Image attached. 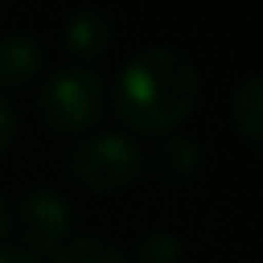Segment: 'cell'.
<instances>
[{
    "label": "cell",
    "instance_id": "5",
    "mask_svg": "<svg viewBox=\"0 0 263 263\" xmlns=\"http://www.w3.org/2000/svg\"><path fill=\"white\" fill-rule=\"evenodd\" d=\"M64 47L77 60H97L110 47V20L100 10H80L67 20Z\"/></svg>",
    "mask_w": 263,
    "mask_h": 263
},
{
    "label": "cell",
    "instance_id": "8",
    "mask_svg": "<svg viewBox=\"0 0 263 263\" xmlns=\"http://www.w3.org/2000/svg\"><path fill=\"white\" fill-rule=\"evenodd\" d=\"M157 170L170 180H186L193 177V170L200 167V147L190 140V137L180 134H163L160 143H157Z\"/></svg>",
    "mask_w": 263,
    "mask_h": 263
},
{
    "label": "cell",
    "instance_id": "4",
    "mask_svg": "<svg viewBox=\"0 0 263 263\" xmlns=\"http://www.w3.org/2000/svg\"><path fill=\"white\" fill-rule=\"evenodd\" d=\"M10 230H17L24 250L33 257L57 253L70 233V206L50 190H33L20 200L17 213H10Z\"/></svg>",
    "mask_w": 263,
    "mask_h": 263
},
{
    "label": "cell",
    "instance_id": "6",
    "mask_svg": "<svg viewBox=\"0 0 263 263\" xmlns=\"http://www.w3.org/2000/svg\"><path fill=\"white\" fill-rule=\"evenodd\" d=\"M40 50L27 37H0V90H20L40 73Z\"/></svg>",
    "mask_w": 263,
    "mask_h": 263
},
{
    "label": "cell",
    "instance_id": "9",
    "mask_svg": "<svg viewBox=\"0 0 263 263\" xmlns=\"http://www.w3.org/2000/svg\"><path fill=\"white\" fill-rule=\"evenodd\" d=\"M53 263H127V257H123V250H117L110 240L77 237V240H67V243L53 253Z\"/></svg>",
    "mask_w": 263,
    "mask_h": 263
},
{
    "label": "cell",
    "instance_id": "3",
    "mask_svg": "<svg viewBox=\"0 0 263 263\" xmlns=\"http://www.w3.org/2000/svg\"><path fill=\"white\" fill-rule=\"evenodd\" d=\"M143 154L127 134H93L70 150V174L97 193H114L140 174Z\"/></svg>",
    "mask_w": 263,
    "mask_h": 263
},
{
    "label": "cell",
    "instance_id": "2",
    "mask_svg": "<svg viewBox=\"0 0 263 263\" xmlns=\"http://www.w3.org/2000/svg\"><path fill=\"white\" fill-rule=\"evenodd\" d=\"M107 103L103 77L87 67H64L40 90V117L57 134H80L93 127Z\"/></svg>",
    "mask_w": 263,
    "mask_h": 263
},
{
    "label": "cell",
    "instance_id": "13",
    "mask_svg": "<svg viewBox=\"0 0 263 263\" xmlns=\"http://www.w3.org/2000/svg\"><path fill=\"white\" fill-rule=\"evenodd\" d=\"M10 233V206H7V200L0 197V240Z\"/></svg>",
    "mask_w": 263,
    "mask_h": 263
},
{
    "label": "cell",
    "instance_id": "12",
    "mask_svg": "<svg viewBox=\"0 0 263 263\" xmlns=\"http://www.w3.org/2000/svg\"><path fill=\"white\" fill-rule=\"evenodd\" d=\"M0 263H44L24 247H0Z\"/></svg>",
    "mask_w": 263,
    "mask_h": 263
},
{
    "label": "cell",
    "instance_id": "7",
    "mask_svg": "<svg viewBox=\"0 0 263 263\" xmlns=\"http://www.w3.org/2000/svg\"><path fill=\"white\" fill-rule=\"evenodd\" d=\"M233 123L250 147H260L263 137V77L250 73L233 93Z\"/></svg>",
    "mask_w": 263,
    "mask_h": 263
},
{
    "label": "cell",
    "instance_id": "10",
    "mask_svg": "<svg viewBox=\"0 0 263 263\" xmlns=\"http://www.w3.org/2000/svg\"><path fill=\"white\" fill-rule=\"evenodd\" d=\"M137 263H180V243L174 233H163V230H154V233H143L137 240Z\"/></svg>",
    "mask_w": 263,
    "mask_h": 263
},
{
    "label": "cell",
    "instance_id": "1",
    "mask_svg": "<svg viewBox=\"0 0 263 263\" xmlns=\"http://www.w3.org/2000/svg\"><path fill=\"white\" fill-rule=\"evenodd\" d=\"M197 90L200 80L190 60L170 47H154L123 64L114 84V110L137 134L163 137L193 110Z\"/></svg>",
    "mask_w": 263,
    "mask_h": 263
},
{
    "label": "cell",
    "instance_id": "11",
    "mask_svg": "<svg viewBox=\"0 0 263 263\" xmlns=\"http://www.w3.org/2000/svg\"><path fill=\"white\" fill-rule=\"evenodd\" d=\"M13 134H17V114H13V107L0 97V154H4L7 143L13 140Z\"/></svg>",
    "mask_w": 263,
    "mask_h": 263
}]
</instances>
